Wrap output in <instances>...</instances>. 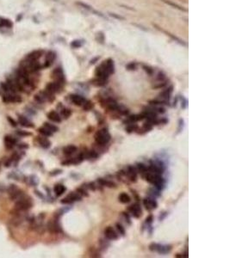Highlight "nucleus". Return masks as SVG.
<instances>
[{
  "label": "nucleus",
  "mask_w": 230,
  "mask_h": 258,
  "mask_svg": "<svg viewBox=\"0 0 230 258\" xmlns=\"http://www.w3.org/2000/svg\"><path fill=\"white\" fill-rule=\"evenodd\" d=\"M37 141L40 144L41 146L44 149H48L51 146V142L47 138H44V136L43 137H37Z\"/></svg>",
  "instance_id": "obj_17"
},
{
  "label": "nucleus",
  "mask_w": 230,
  "mask_h": 258,
  "mask_svg": "<svg viewBox=\"0 0 230 258\" xmlns=\"http://www.w3.org/2000/svg\"><path fill=\"white\" fill-rule=\"evenodd\" d=\"M145 178L148 182L153 184L156 187V189H160V190L164 189V185H165L164 182H165L160 175L154 174V173H147V176L145 177Z\"/></svg>",
  "instance_id": "obj_2"
},
{
  "label": "nucleus",
  "mask_w": 230,
  "mask_h": 258,
  "mask_svg": "<svg viewBox=\"0 0 230 258\" xmlns=\"http://www.w3.org/2000/svg\"><path fill=\"white\" fill-rule=\"evenodd\" d=\"M15 207L19 211H27L33 207V200L30 197L25 196V195H24L19 200H16Z\"/></svg>",
  "instance_id": "obj_1"
},
{
  "label": "nucleus",
  "mask_w": 230,
  "mask_h": 258,
  "mask_svg": "<svg viewBox=\"0 0 230 258\" xmlns=\"http://www.w3.org/2000/svg\"><path fill=\"white\" fill-rule=\"evenodd\" d=\"M153 215H149L148 218H146V224H148V225H150L151 223L153 222Z\"/></svg>",
  "instance_id": "obj_43"
},
{
  "label": "nucleus",
  "mask_w": 230,
  "mask_h": 258,
  "mask_svg": "<svg viewBox=\"0 0 230 258\" xmlns=\"http://www.w3.org/2000/svg\"><path fill=\"white\" fill-rule=\"evenodd\" d=\"M137 128H138V126H137L136 124H135V123H130V124H129V125L127 126L126 131H127L128 133H132V132L136 131Z\"/></svg>",
  "instance_id": "obj_32"
},
{
  "label": "nucleus",
  "mask_w": 230,
  "mask_h": 258,
  "mask_svg": "<svg viewBox=\"0 0 230 258\" xmlns=\"http://www.w3.org/2000/svg\"><path fill=\"white\" fill-rule=\"evenodd\" d=\"M48 118L56 123H60L61 122V117L60 116V115L56 112V111H50L48 114Z\"/></svg>",
  "instance_id": "obj_16"
},
{
  "label": "nucleus",
  "mask_w": 230,
  "mask_h": 258,
  "mask_svg": "<svg viewBox=\"0 0 230 258\" xmlns=\"http://www.w3.org/2000/svg\"><path fill=\"white\" fill-rule=\"evenodd\" d=\"M172 89H173V87L171 86V87H169L168 89L164 90L161 94H160V98L163 100V101H166V100L169 99V98H170L171 94V92H172Z\"/></svg>",
  "instance_id": "obj_20"
},
{
  "label": "nucleus",
  "mask_w": 230,
  "mask_h": 258,
  "mask_svg": "<svg viewBox=\"0 0 230 258\" xmlns=\"http://www.w3.org/2000/svg\"><path fill=\"white\" fill-rule=\"evenodd\" d=\"M127 174H128V177H129V178L130 179L131 182H136L137 174H136V170L135 169V167H133L131 165L129 166L128 170H127Z\"/></svg>",
  "instance_id": "obj_15"
},
{
  "label": "nucleus",
  "mask_w": 230,
  "mask_h": 258,
  "mask_svg": "<svg viewBox=\"0 0 230 258\" xmlns=\"http://www.w3.org/2000/svg\"><path fill=\"white\" fill-rule=\"evenodd\" d=\"M55 59V54L53 53V52H49L48 54H47V57H46V61H45V66H49L53 64L54 60Z\"/></svg>",
  "instance_id": "obj_21"
},
{
  "label": "nucleus",
  "mask_w": 230,
  "mask_h": 258,
  "mask_svg": "<svg viewBox=\"0 0 230 258\" xmlns=\"http://www.w3.org/2000/svg\"><path fill=\"white\" fill-rule=\"evenodd\" d=\"M137 168L139 169V171H140L141 173L147 172V170H148L147 167L144 164H137Z\"/></svg>",
  "instance_id": "obj_37"
},
{
  "label": "nucleus",
  "mask_w": 230,
  "mask_h": 258,
  "mask_svg": "<svg viewBox=\"0 0 230 258\" xmlns=\"http://www.w3.org/2000/svg\"><path fill=\"white\" fill-rule=\"evenodd\" d=\"M102 106L103 108H105V109H110L111 111L118 110L119 107H120L115 100L111 99V98H106L104 101H103L102 102Z\"/></svg>",
  "instance_id": "obj_5"
},
{
  "label": "nucleus",
  "mask_w": 230,
  "mask_h": 258,
  "mask_svg": "<svg viewBox=\"0 0 230 258\" xmlns=\"http://www.w3.org/2000/svg\"><path fill=\"white\" fill-rule=\"evenodd\" d=\"M143 204H144V207L146 208L147 210H153V209L157 208V207H158V203L156 202V200L149 198L144 199Z\"/></svg>",
  "instance_id": "obj_10"
},
{
  "label": "nucleus",
  "mask_w": 230,
  "mask_h": 258,
  "mask_svg": "<svg viewBox=\"0 0 230 258\" xmlns=\"http://www.w3.org/2000/svg\"><path fill=\"white\" fill-rule=\"evenodd\" d=\"M116 229H117V231H119V233H120L121 235L122 236H125V229L123 228V226L121 224H119V223H117L116 225Z\"/></svg>",
  "instance_id": "obj_34"
},
{
  "label": "nucleus",
  "mask_w": 230,
  "mask_h": 258,
  "mask_svg": "<svg viewBox=\"0 0 230 258\" xmlns=\"http://www.w3.org/2000/svg\"><path fill=\"white\" fill-rule=\"evenodd\" d=\"M18 122H19V124H21V126H22L24 128H31L35 127V125L30 120H29L26 117H24L22 115H18Z\"/></svg>",
  "instance_id": "obj_13"
},
{
  "label": "nucleus",
  "mask_w": 230,
  "mask_h": 258,
  "mask_svg": "<svg viewBox=\"0 0 230 258\" xmlns=\"http://www.w3.org/2000/svg\"><path fill=\"white\" fill-rule=\"evenodd\" d=\"M61 116L64 118V119H68L72 115V111L71 109H63L61 110Z\"/></svg>",
  "instance_id": "obj_29"
},
{
  "label": "nucleus",
  "mask_w": 230,
  "mask_h": 258,
  "mask_svg": "<svg viewBox=\"0 0 230 258\" xmlns=\"http://www.w3.org/2000/svg\"><path fill=\"white\" fill-rule=\"evenodd\" d=\"M3 101L5 103H9V102H21L22 99L20 96H17V95L6 94L3 97Z\"/></svg>",
  "instance_id": "obj_7"
},
{
  "label": "nucleus",
  "mask_w": 230,
  "mask_h": 258,
  "mask_svg": "<svg viewBox=\"0 0 230 258\" xmlns=\"http://www.w3.org/2000/svg\"><path fill=\"white\" fill-rule=\"evenodd\" d=\"M30 184L33 185V186L38 184V180H37V178H36L35 176H31V177H30Z\"/></svg>",
  "instance_id": "obj_38"
},
{
  "label": "nucleus",
  "mask_w": 230,
  "mask_h": 258,
  "mask_svg": "<svg viewBox=\"0 0 230 258\" xmlns=\"http://www.w3.org/2000/svg\"><path fill=\"white\" fill-rule=\"evenodd\" d=\"M149 249L151 251H156L159 254H167L171 250V245H164V244H151L149 245Z\"/></svg>",
  "instance_id": "obj_4"
},
{
  "label": "nucleus",
  "mask_w": 230,
  "mask_h": 258,
  "mask_svg": "<svg viewBox=\"0 0 230 258\" xmlns=\"http://www.w3.org/2000/svg\"><path fill=\"white\" fill-rule=\"evenodd\" d=\"M104 235L105 237L110 240H116L118 238V235L116 232V231L111 226H108L104 230Z\"/></svg>",
  "instance_id": "obj_9"
},
{
  "label": "nucleus",
  "mask_w": 230,
  "mask_h": 258,
  "mask_svg": "<svg viewBox=\"0 0 230 258\" xmlns=\"http://www.w3.org/2000/svg\"><path fill=\"white\" fill-rule=\"evenodd\" d=\"M48 231L50 232H52V233H56V232H59L60 231V226L54 220H50L48 222Z\"/></svg>",
  "instance_id": "obj_14"
},
{
  "label": "nucleus",
  "mask_w": 230,
  "mask_h": 258,
  "mask_svg": "<svg viewBox=\"0 0 230 258\" xmlns=\"http://www.w3.org/2000/svg\"><path fill=\"white\" fill-rule=\"evenodd\" d=\"M98 183L101 184L102 186H107V187H110V188L115 187V183H113V182H109V181H106V180H104V179L99 178L98 180Z\"/></svg>",
  "instance_id": "obj_26"
},
{
  "label": "nucleus",
  "mask_w": 230,
  "mask_h": 258,
  "mask_svg": "<svg viewBox=\"0 0 230 258\" xmlns=\"http://www.w3.org/2000/svg\"><path fill=\"white\" fill-rule=\"evenodd\" d=\"M183 123H184V120L182 119L179 120V132L181 131V128H183Z\"/></svg>",
  "instance_id": "obj_46"
},
{
  "label": "nucleus",
  "mask_w": 230,
  "mask_h": 258,
  "mask_svg": "<svg viewBox=\"0 0 230 258\" xmlns=\"http://www.w3.org/2000/svg\"><path fill=\"white\" fill-rule=\"evenodd\" d=\"M122 214H123V216H124V218H125V219H126V221L129 223V224H131V221H130V218L129 216V214H127L126 213H122Z\"/></svg>",
  "instance_id": "obj_44"
},
{
  "label": "nucleus",
  "mask_w": 230,
  "mask_h": 258,
  "mask_svg": "<svg viewBox=\"0 0 230 258\" xmlns=\"http://www.w3.org/2000/svg\"><path fill=\"white\" fill-rule=\"evenodd\" d=\"M119 200L122 203H129L130 201L129 195L126 193H122L119 195Z\"/></svg>",
  "instance_id": "obj_27"
},
{
  "label": "nucleus",
  "mask_w": 230,
  "mask_h": 258,
  "mask_svg": "<svg viewBox=\"0 0 230 258\" xmlns=\"http://www.w3.org/2000/svg\"><path fill=\"white\" fill-rule=\"evenodd\" d=\"M143 68H144V70L149 74V75H152L153 74V70L152 69V68H150V67H148V66H143Z\"/></svg>",
  "instance_id": "obj_42"
},
{
  "label": "nucleus",
  "mask_w": 230,
  "mask_h": 258,
  "mask_svg": "<svg viewBox=\"0 0 230 258\" xmlns=\"http://www.w3.org/2000/svg\"><path fill=\"white\" fill-rule=\"evenodd\" d=\"M7 120H8V121H9V123L10 124V126H11V127H13V128H16V127L17 126V121L13 119L12 117H10V116H7Z\"/></svg>",
  "instance_id": "obj_36"
},
{
  "label": "nucleus",
  "mask_w": 230,
  "mask_h": 258,
  "mask_svg": "<svg viewBox=\"0 0 230 258\" xmlns=\"http://www.w3.org/2000/svg\"><path fill=\"white\" fill-rule=\"evenodd\" d=\"M94 138L98 145L103 146L106 145L110 140V134L107 129H101L96 133Z\"/></svg>",
  "instance_id": "obj_3"
},
{
  "label": "nucleus",
  "mask_w": 230,
  "mask_h": 258,
  "mask_svg": "<svg viewBox=\"0 0 230 258\" xmlns=\"http://www.w3.org/2000/svg\"><path fill=\"white\" fill-rule=\"evenodd\" d=\"M17 134L19 135V136H22V137H25V136H31V135H32L31 133L27 132V131H23V130H17Z\"/></svg>",
  "instance_id": "obj_33"
},
{
  "label": "nucleus",
  "mask_w": 230,
  "mask_h": 258,
  "mask_svg": "<svg viewBox=\"0 0 230 258\" xmlns=\"http://www.w3.org/2000/svg\"><path fill=\"white\" fill-rule=\"evenodd\" d=\"M76 151H77V147L73 145H70V146H67L63 148V153L66 155H72Z\"/></svg>",
  "instance_id": "obj_22"
},
{
  "label": "nucleus",
  "mask_w": 230,
  "mask_h": 258,
  "mask_svg": "<svg viewBox=\"0 0 230 258\" xmlns=\"http://www.w3.org/2000/svg\"><path fill=\"white\" fill-rule=\"evenodd\" d=\"M77 191H78V193L80 194V195H85V196H88V194H87V192L85 191V190H84L83 189H77Z\"/></svg>",
  "instance_id": "obj_40"
},
{
  "label": "nucleus",
  "mask_w": 230,
  "mask_h": 258,
  "mask_svg": "<svg viewBox=\"0 0 230 258\" xmlns=\"http://www.w3.org/2000/svg\"><path fill=\"white\" fill-rule=\"evenodd\" d=\"M67 198L69 199L72 202H73V201H76V200H81V196H80V195L79 194V193L72 192V193H70V194L67 196Z\"/></svg>",
  "instance_id": "obj_23"
},
{
  "label": "nucleus",
  "mask_w": 230,
  "mask_h": 258,
  "mask_svg": "<svg viewBox=\"0 0 230 258\" xmlns=\"http://www.w3.org/2000/svg\"><path fill=\"white\" fill-rule=\"evenodd\" d=\"M66 190H67L66 187H65L64 185H62V184H56V185L54 186V191L56 196H60V195H62L66 192Z\"/></svg>",
  "instance_id": "obj_19"
},
{
  "label": "nucleus",
  "mask_w": 230,
  "mask_h": 258,
  "mask_svg": "<svg viewBox=\"0 0 230 258\" xmlns=\"http://www.w3.org/2000/svg\"><path fill=\"white\" fill-rule=\"evenodd\" d=\"M129 211L130 212V213L132 214V216H134L135 218H140L141 216V208H140V205L139 204H134L131 205L129 208Z\"/></svg>",
  "instance_id": "obj_8"
},
{
  "label": "nucleus",
  "mask_w": 230,
  "mask_h": 258,
  "mask_svg": "<svg viewBox=\"0 0 230 258\" xmlns=\"http://www.w3.org/2000/svg\"><path fill=\"white\" fill-rule=\"evenodd\" d=\"M18 148L19 149H28L29 148V145L25 144V143H22V144L18 145Z\"/></svg>",
  "instance_id": "obj_41"
},
{
  "label": "nucleus",
  "mask_w": 230,
  "mask_h": 258,
  "mask_svg": "<svg viewBox=\"0 0 230 258\" xmlns=\"http://www.w3.org/2000/svg\"><path fill=\"white\" fill-rule=\"evenodd\" d=\"M44 127L46 128H48L49 131H51L52 133H55V132H58L59 131V128L51 124V123H48V122H45L44 123Z\"/></svg>",
  "instance_id": "obj_28"
},
{
  "label": "nucleus",
  "mask_w": 230,
  "mask_h": 258,
  "mask_svg": "<svg viewBox=\"0 0 230 258\" xmlns=\"http://www.w3.org/2000/svg\"><path fill=\"white\" fill-rule=\"evenodd\" d=\"M35 101H36L38 103H43L44 102H46V99H45L42 92H40L39 94H36L35 96Z\"/></svg>",
  "instance_id": "obj_30"
},
{
  "label": "nucleus",
  "mask_w": 230,
  "mask_h": 258,
  "mask_svg": "<svg viewBox=\"0 0 230 258\" xmlns=\"http://www.w3.org/2000/svg\"><path fill=\"white\" fill-rule=\"evenodd\" d=\"M4 146L6 147L7 150H11L14 146L16 145L17 143V139H14L13 137H11L10 135H6L4 137Z\"/></svg>",
  "instance_id": "obj_11"
},
{
  "label": "nucleus",
  "mask_w": 230,
  "mask_h": 258,
  "mask_svg": "<svg viewBox=\"0 0 230 258\" xmlns=\"http://www.w3.org/2000/svg\"><path fill=\"white\" fill-rule=\"evenodd\" d=\"M93 107H94V104L90 101H85V103L83 104V109L85 111H89L90 109H92Z\"/></svg>",
  "instance_id": "obj_31"
},
{
  "label": "nucleus",
  "mask_w": 230,
  "mask_h": 258,
  "mask_svg": "<svg viewBox=\"0 0 230 258\" xmlns=\"http://www.w3.org/2000/svg\"><path fill=\"white\" fill-rule=\"evenodd\" d=\"M152 128H153V125L151 124L150 122H148H148L144 123L142 130H143V131H145V132H148V131L152 130Z\"/></svg>",
  "instance_id": "obj_35"
},
{
  "label": "nucleus",
  "mask_w": 230,
  "mask_h": 258,
  "mask_svg": "<svg viewBox=\"0 0 230 258\" xmlns=\"http://www.w3.org/2000/svg\"><path fill=\"white\" fill-rule=\"evenodd\" d=\"M42 54L41 51H35L27 56V61H36Z\"/></svg>",
  "instance_id": "obj_18"
},
{
  "label": "nucleus",
  "mask_w": 230,
  "mask_h": 258,
  "mask_svg": "<svg viewBox=\"0 0 230 258\" xmlns=\"http://www.w3.org/2000/svg\"><path fill=\"white\" fill-rule=\"evenodd\" d=\"M1 88H2V89L4 90V91H5V92H8L10 89H9V87H8V84H6V83H2L1 84Z\"/></svg>",
  "instance_id": "obj_39"
},
{
  "label": "nucleus",
  "mask_w": 230,
  "mask_h": 258,
  "mask_svg": "<svg viewBox=\"0 0 230 258\" xmlns=\"http://www.w3.org/2000/svg\"><path fill=\"white\" fill-rule=\"evenodd\" d=\"M38 132L40 133L41 135H43L44 137H51L53 135V133L51 131H49L48 128H46L45 127L40 128L38 129Z\"/></svg>",
  "instance_id": "obj_25"
},
{
  "label": "nucleus",
  "mask_w": 230,
  "mask_h": 258,
  "mask_svg": "<svg viewBox=\"0 0 230 258\" xmlns=\"http://www.w3.org/2000/svg\"><path fill=\"white\" fill-rule=\"evenodd\" d=\"M91 84H93L94 85L96 86H103L107 84V81L106 79H100V78H98L96 79H93L91 81Z\"/></svg>",
  "instance_id": "obj_24"
},
{
  "label": "nucleus",
  "mask_w": 230,
  "mask_h": 258,
  "mask_svg": "<svg viewBox=\"0 0 230 258\" xmlns=\"http://www.w3.org/2000/svg\"><path fill=\"white\" fill-rule=\"evenodd\" d=\"M53 77L54 78L55 82L59 83L61 85H64L65 84V77L63 74V71L60 68H56L53 71Z\"/></svg>",
  "instance_id": "obj_6"
},
{
  "label": "nucleus",
  "mask_w": 230,
  "mask_h": 258,
  "mask_svg": "<svg viewBox=\"0 0 230 258\" xmlns=\"http://www.w3.org/2000/svg\"><path fill=\"white\" fill-rule=\"evenodd\" d=\"M70 99L72 102L77 106H83V104L86 101L83 97H81L80 95H71Z\"/></svg>",
  "instance_id": "obj_12"
},
{
  "label": "nucleus",
  "mask_w": 230,
  "mask_h": 258,
  "mask_svg": "<svg viewBox=\"0 0 230 258\" xmlns=\"http://www.w3.org/2000/svg\"><path fill=\"white\" fill-rule=\"evenodd\" d=\"M61 172H62V170H60V169H57V170H54V171L51 172L50 176H56V175H59V174H60Z\"/></svg>",
  "instance_id": "obj_45"
}]
</instances>
